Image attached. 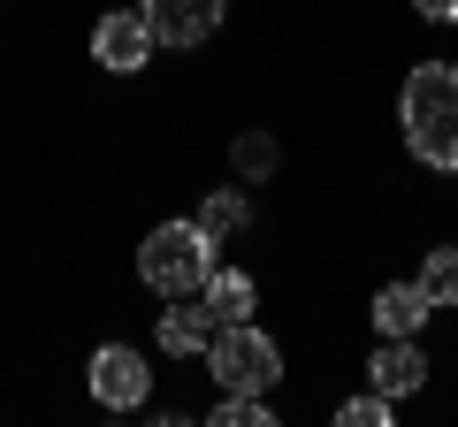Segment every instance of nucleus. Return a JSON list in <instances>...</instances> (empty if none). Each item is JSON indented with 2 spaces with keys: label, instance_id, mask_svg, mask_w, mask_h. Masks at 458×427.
<instances>
[{
  "label": "nucleus",
  "instance_id": "f257e3e1",
  "mask_svg": "<svg viewBox=\"0 0 458 427\" xmlns=\"http://www.w3.org/2000/svg\"><path fill=\"white\" fill-rule=\"evenodd\" d=\"M397 130L420 168L458 176V62H412L405 92H397Z\"/></svg>",
  "mask_w": 458,
  "mask_h": 427
},
{
  "label": "nucleus",
  "instance_id": "f03ea898",
  "mask_svg": "<svg viewBox=\"0 0 458 427\" xmlns=\"http://www.w3.org/2000/svg\"><path fill=\"white\" fill-rule=\"evenodd\" d=\"M214 275V237L199 230V214L183 222V214H168V222H153L146 237H138V282H146L153 297H199Z\"/></svg>",
  "mask_w": 458,
  "mask_h": 427
},
{
  "label": "nucleus",
  "instance_id": "7ed1b4c3",
  "mask_svg": "<svg viewBox=\"0 0 458 427\" xmlns=\"http://www.w3.org/2000/svg\"><path fill=\"white\" fill-rule=\"evenodd\" d=\"M207 374L214 389H245V397H267L283 381V344L267 329H252V321H222L207 344Z\"/></svg>",
  "mask_w": 458,
  "mask_h": 427
},
{
  "label": "nucleus",
  "instance_id": "20e7f679",
  "mask_svg": "<svg viewBox=\"0 0 458 427\" xmlns=\"http://www.w3.org/2000/svg\"><path fill=\"white\" fill-rule=\"evenodd\" d=\"M84 389H92V405H107V412H146V397H153V366H146V351H131V344H99L92 366H84Z\"/></svg>",
  "mask_w": 458,
  "mask_h": 427
},
{
  "label": "nucleus",
  "instance_id": "39448f33",
  "mask_svg": "<svg viewBox=\"0 0 458 427\" xmlns=\"http://www.w3.org/2000/svg\"><path fill=\"white\" fill-rule=\"evenodd\" d=\"M153 54H161V38H153L146 8H107V16L92 23V62L107 69V77H138Z\"/></svg>",
  "mask_w": 458,
  "mask_h": 427
},
{
  "label": "nucleus",
  "instance_id": "423d86ee",
  "mask_svg": "<svg viewBox=\"0 0 458 427\" xmlns=\"http://www.w3.org/2000/svg\"><path fill=\"white\" fill-rule=\"evenodd\" d=\"M138 8H146L153 38H161L168 54H191V46H207V38L222 31V16H229V0H138Z\"/></svg>",
  "mask_w": 458,
  "mask_h": 427
},
{
  "label": "nucleus",
  "instance_id": "0eeeda50",
  "mask_svg": "<svg viewBox=\"0 0 458 427\" xmlns=\"http://www.w3.org/2000/svg\"><path fill=\"white\" fill-rule=\"evenodd\" d=\"M428 374H436V366H428L420 336H382V351L367 359V381H375V389L390 397V405H405V397H420V389H428Z\"/></svg>",
  "mask_w": 458,
  "mask_h": 427
},
{
  "label": "nucleus",
  "instance_id": "6e6552de",
  "mask_svg": "<svg viewBox=\"0 0 458 427\" xmlns=\"http://www.w3.org/2000/svg\"><path fill=\"white\" fill-rule=\"evenodd\" d=\"M161 321H153V336H161V351L168 359H207V344H214V329H222V321H214V306L207 297H161Z\"/></svg>",
  "mask_w": 458,
  "mask_h": 427
},
{
  "label": "nucleus",
  "instance_id": "1a4fd4ad",
  "mask_svg": "<svg viewBox=\"0 0 458 427\" xmlns=\"http://www.w3.org/2000/svg\"><path fill=\"white\" fill-rule=\"evenodd\" d=\"M367 321H375L382 336H420L428 321H436V306H428V290H420V282H382V290H375V306H367Z\"/></svg>",
  "mask_w": 458,
  "mask_h": 427
},
{
  "label": "nucleus",
  "instance_id": "9d476101",
  "mask_svg": "<svg viewBox=\"0 0 458 427\" xmlns=\"http://www.w3.org/2000/svg\"><path fill=\"white\" fill-rule=\"evenodd\" d=\"M199 297L214 306V321H252V313H260V282H252L245 267H222V260H214V275H207Z\"/></svg>",
  "mask_w": 458,
  "mask_h": 427
},
{
  "label": "nucleus",
  "instance_id": "9b49d317",
  "mask_svg": "<svg viewBox=\"0 0 458 427\" xmlns=\"http://www.w3.org/2000/svg\"><path fill=\"white\" fill-rule=\"evenodd\" d=\"M199 230H207L214 245H222V237H245V230H252V198L237 191V183L207 191V198H199Z\"/></svg>",
  "mask_w": 458,
  "mask_h": 427
},
{
  "label": "nucleus",
  "instance_id": "f8f14e48",
  "mask_svg": "<svg viewBox=\"0 0 458 427\" xmlns=\"http://www.w3.org/2000/svg\"><path fill=\"white\" fill-rule=\"evenodd\" d=\"M276 161H283V153H276V138H267V130H237V138H229V168H237L245 183H267V176H276Z\"/></svg>",
  "mask_w": 458,
  "mask_h": 427
},
{
  "label": "nucleus",
  "instance_id": "ddd939ff",
  "mask_svg": "<svg viewBox=\"0 0 458 427\" xmlns=\"http://www.w3.org/2000/svg\"><path fill=\"white\" fill-rule=\"evenodd\" d=\"M412 282H420V290H428V306H458V245H436V252H428V260H420V275H412Z\"/></svg>",
  "mask_w": 458,
  "mask_h": 427
},
{
  "label": "nucleus",
  "instance_id": "4468645a",
  "mask_svg": "<svg viewBox=\"0 0 458 427\" xmlns=\"http://www.w3.org/2000/svg\"><path fill=\"white\" fill-rule=\"evenodd\" d=\"M214 427H276V405L267 397H245V389H222V405L207 412Z\"/></svg>",
  "mask_w": 458,
  "mask_h": 427
},
{
  "label": "nucleus",
  "instance_id": "2eb2a0df",
  "mask_svg": "<svg viewBox=\"0 0 458 427\" xmlns=\"http://www.w3.org/2000/svg\"><path fill=\"white\" fill-rule=\"evenodd\" d=\"M397 420V405L382 389H360V397H344L336 405V427H390Z\"/></svg>",
  "mask_w": 458,
  "mask_h": 427
},
{
  "label": "nucleus",
  "instance_id": "dca6fc26",
  "mask_svg": "<svg viewBox=\"0 0 458 427\" xmlns=\"http://www.w3.org/2000/svg\"><path fill=\"white\" fill-rule=\"evenodd\" d=\"M412 16L420 23H458V0H412Z\"/></svg>",
  "mask_w": 458,
  "mask_h": 427
}]
</instances>
